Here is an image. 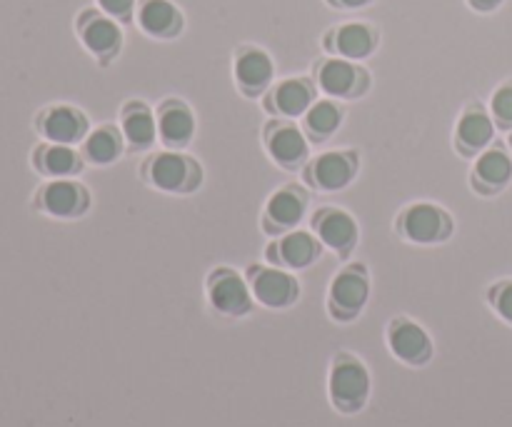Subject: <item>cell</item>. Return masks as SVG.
Returning <instances> with one entry per match:
<instances>
[{
	"mask_svg": "<svg viewBox=\"0 0 512 427\" xmlns=\"http://www.w3.org/2000/svg\"><path fill=\"white\" fill-rule=\"evenodd\" d=\"M370 393V375L355 358H338L330 373V398L343 413H358Z\"/></svg>",
	"mask_w": 512,
	"mask_h": 427,
	"instance_id": "cell-1",
	"label": "cell"
},
{
	"mask_svg": "<svg viewBox=\"0 0 512 427\" xmlns=\"http://www.w3.org/2000/svg\"><path fill=\"white\" fill-rule=\"evenodd\" d=\"M388 343L395 358L408 365H425L433 355V343L420 325L410 320H395L388 330Z\"/></svg>",
	"mask_w": 512,
	"mask_h": 427,
	"instance_id": "cell-2",
	"label": "cell"
},
{
	"mask_svg": "<svg viewBox=\"0 0 512 427\" xmlns=\"http://www.w3.org/2000/svg\"><path fill=\"white\" fill-rule=\"evenodd\" d=\"M368 303V280L358 270H345L333 280L330 288V308L338 318L350 320Z\"/></svg>",
	"mask_w": 512,
	"mask_h": 427,
	"instance_id": "cell-3",
	"label": "cell"
},
{
	"mask_svg": "<svg viewBox=\"0 0 512 427\" xmlns=\"http://www.w3.org/2000/svg\"><path fill=\"white\" fill-rule=\"evenodd\" d=\"M210 303L218 313L230 315V318L250 313V308H253L248 285L230 270H223L213 278V283H210Z\"/></svg>",
	"mask_w": 512,
	"mask_h": 427,
	"instance_id": "cell-4",
	"label": "cell"
},
{
	"mask_svg": "<svg viewBox=\"0 0 512 427\" xmlns=\"http://www.w3.org/2000/svg\"><path fill=\"white\" fill-rule=\"evenodd\" d=\"M253 295L265 308H288L298 300L300 288L283 270L265 268L253 273Z\"/></svg>",
	"mask_w": 512,
	"mask_h": 427,
	"instance_id": "cell-5",
	"label": "cell"
},
{
	"mask_svg": "<svg viewBox=\"0 0 512 427\" xmlns=\"http://www.w3.org/2000/svg\"><path fill=\"white\" fill-rule=\"evenodd\" d=\"M80 38H83L85 48L90 53L100 55V58L115 55L120 50V43H123V33H120L118 23L95 13L83 15V20H80Z\"/></svg>",
	"mask_w": 512,
	"mask_h": 427,
	"instance_id": "cell-6",
	"label": "cell"
},
{
	"mask_svg": "<svg viewBox=\"0 0 512 427\" xmlns=\"http://www.w3.org/2000/svg\"><path fill=\"white\" fill-rule=\"evenodd\" d=\"M40 130H43L50 143L70 145L83 138L88 125H85V118L78 110L68 108V105H58V108L45 110L43 120H40Z\"/></svg>",
	"mask_w": 512,
	"mask_h": 427,
	"instance_id": "cell-7",
	"label": "cell"
},
{
	"mask_svg": "<svg viewBox=\"0 0 512 427\" xmlns=\"http://www.w3.org/2000/svg\"><path fill=\"white\" fill-rule=\"evenodd\" d=\"M140 28L155 38H170L183 28V15L170 0H145L138 10Z\"/></svg>",
	"mask_w": 512,
	"mask_h": 427,
	"instance_id": "cell-8",
	"label": "cell"
},
{
	"mask_svg": "<svg viewBox=\"0 0 512 427\" xmlns=\"http://www.w3.org/2000/svg\"><path fill=\"white\" fill-rule=\"evenodd\" d=\"M85 203L88 198H85L83 188L70 180H55V183L45 185L40 193V205L45 213L55 215V218H73V215L83 213Z\"/></svg>",
	"mask_w": 512,
	"mask_h": 427,
	"instance_id": "cell-9",
	"label": "cell"
},
{
	"mask_svg": "<svg viewBox=\"0 0 512 427\" xmlns=\"http://www.w3.org/2000/svg\"><path fill=\"white\" fill-rule=\"evenodd\" d=\"M403 228L410 240L415 243H435L450 230L448 218L433 205H415L405 213Z\"/></svg>",
	"mask_w": 512,
	"mask_h": 427,
	"instance_id": "cell-10",
	"label": "cell"
},
{
	"mask_svg": "<svg viewBox=\"0 0 512 427\" xmlns=\"http://www.w3.org/2000/svg\"><path fill=\"white\" fill-rule=\"evenodd\" d=\"M235 78L248 93H260L273 78V60L265 50L248 48L235 60Z\"/></svg>",
	"mask_w": 512,
	"mask_h": 427,
	"instance_id": "cell-11",
	"label": "cell"
},
{
	"mask_svg": "<svg viewBox=\"0 0 512 427\" xmlns=\"http://www.w3.org/2000/svg\"><path fill=\"white\" fill-rule=\"evenodd\" d=\"M333 40V48L338 50L340 55H345V58L350 60H363L368 58L375 50V45H378V33L365 23H348L343 25V28L335 30Z\"/></svg>",
	"mask_w": 512,
	"mask_h": 427,
	"instance_id": "cell-12",
	"label": "cell"
},
{
	"mask_svg": "<svg viewBox=\"0 0 512 427\" xmlns=\"http://www.w3.org/2000/svg\"><path fill=\"white\" fill-rule=\"evenodd\" d=\"M363 78V70L355 68L348 60H328L320 65V88L330 95H355L358 93V80Z\"/></svg>",
	"mask_w": 512,
	"mask_h": 427,
	"instance_id": "cell-13",
	"label": "cell"
},
{
	"mask_svg": "<svg viewBox=\"0 0 512 427\" xmlns=\"http://www.w3.org/2000/svg\"><path fill=\"white\" fill-rule=\"evenodd\" d=\"M315 225H318L323 243L333 250H348L355 243V238H358L355 220L348 213H340V210H328V213H323L315 220Z\"/></svg>",
	"mask_w": 512,
	"mask_h": 427,
	"instance_id": "cell-14",
	"label": "cell"
},
{
	"mask_svg": "<svg viewBox=\"0 0 512 427\" xmlns=\"http://www.w3.org/2000/svg\"><path fill=\"white\" fill-rule=\"evenodd\" d=\"M355 163L343 153H325L313 163V178L323 190H340L353 180Z\"/></svg>",
	"mask_w": 512,
	"mask_h": 427,
	"instance_id": "cell-15",
	"label": "cell"
},
{
	"mask_svg": "<svg viewBox=\"0 0 512 427\" xmlns=\"http://www.w3.org/2000/svg\"><path fill=\"white\" fill-rule=\"evenodd\" d=\"M190 173H193V163L185 160L183 155L163 153L153 160V183L160 190H183L190 188Z\"/></svg>",
	"mask_w": 512,
	"mask_h": 427,
	"instance_id": "cell-16",
	"label": "cell"
},
{
	"mask_svg": "<svg viewBox=\"0 0 512 427\" xmlns=\"http://www.w3.org/2000/svg\"><path fill=\"white\" fill-rule=\"evenodd\" d=\"M160 138L168 145H185L193 138L195 120L193 113L183 103H168L160 113Z\"/></svg>",
	"mask_w": 512,
	"mask_h": 427,
	"instance_id": "cell-17",
	"label": "cell"
},
{
	"mask_svg": "<svg viewBox=\"0 0 512 427\" xmlns=\"http://www.w3.org/2000/svg\"><path fill=\"white\" fill-rule=\"evenodd\" d=\"M35 165H38L43 173L55 175V178H63V175H75L80 173L83 163H80V155L75 153L68 145H43V148L35 153Z\"/></svg>",
	"mask_w": 512,
	"mask_h": 427,
	"instance_id": "cell-18",
	"label": "cell"
},
{
	"mask_svg": "<svg viewBox=\"0 0 512 427\" xmlns=\"http://www.w3.org/2000/svg\"><path fill=\"white\" fill-rule=\"evenodd\" d=\"M305 150H308V145H305L303 133L298 128L288 125V128H278L270 135V153L285 168H295L303 160Z\"/></svg>",
	"mask_w": 512,
	"mask_h": 427,
	"instance_id": "cell-19",
	"label": "cell"
},
{
	"mask_svg": "<svg viewBox=\"0 0 512 427\" xmlns=\"http://www.w3.org/2000/svg\"><path fill=\"white\" fill-rule=\"evenodd\" d=\"M460 143L468 150H480L493 138V120L483 110H468L458 125Z\"/></svg>",
	"mask_w": 512,
	"mask_h": 427,
	"instance_id": "cell-20",
	"label": "cell"
},
{
	"mask_svg": "<svg viewBox=\"0 0 512 427\" xmlns=\"http://www.w3.org/2000/svg\"><path fill=\"white\" fill-rule=\"evenodd\" d=\"M123 133H125V138H128L133 145H138V148H145V145L153 143L155 120L145 105L133 103L128 110H125Z\"/></svg>",
	"mask_w": 512,
	"mask_h": 427,
	"instance_id": "cell-21",
	"label": "cell"
},
{
	"mask_svg": "<svg viewBox=\"0 0 512 427\" xmlns=\"http://www.w3.org/2000/svg\"><path fill=\"white\" fill-rule=\"evenodd\" d=\"M315 258H318V243L313 240V235L298 230L280 243V260L290 268H308Z\"/></svg>",
	"mask_w": 512,
	"mask_h": 427,
	"instance_id": "cell-22",
	"label": "cell"
},
{
	"mask_svg": "<svg viewBox=\"0 0 512 427\" xmlns=\"http://www.w3.org/2000/svg\"><path fill=\"white\" fill-rule=\"evenodd\" d=\"M310 100H313V90L305 80H285L275 90V105L285 115L305 113L310 108Z\"/></svg>",
	"mask_w": 512,
	"mask_h": 427,
	"instance_id": "cell-23",
	"label": "cell"
},
{
	"mask_svg": "<svg viewBox=\"0 0 512 427\" xmlns=\"http://www.w3.org/2000/svg\"><path fill=\"white\" fill-rule=\"evenodd\" d=\"M305 213V203L298 193L293 190H280L278 195H273L268 203V215L273 223H278L280 228H288V225L300 223Z\"/></svg>",
	"mask_w": 512,
	"mask_h": 427,
	"instance_id": "cell-24",
	"label": "cell"
},
{
	"mask_svg": "<svg viewBox=\"0 0 512 427\" xmlns=\"http://www.w3.org/2000/svg\"><path fill=\"white\" fill-rule=\"evenodd\" d=\"M475 175H478L485 185H490V188H500V185H505L510 180L512 160L503 153V150H488V153L478 160Z\"/></svg>",
	"mask_w": 512,
	"mask_h": 427,
	"instance_id": "cell-25",
	"label": "cell"
},
{
	"mask_svg": "<svg viewBox=\"0 0 512 427\" xmlns=\"http://www.w3.org/2000/svg\"><path fill=\"white\" fill-rule=\"evenodd\" d=\"M340 108L338 105H333L330 100H320V103H315L313 108L308 110V130L315 135V138H325V135L333 133L335 128L340 125Z\"/></svg>",
	"mask_w": 512,
	"mask_h": 427,
	"instance_id": "cell-26",
	"label": "cell"
},
{
	"mask_svg": "<svg viewBox=\"0 0 512 427\" xmlns=\"http://www.w3.org/2000/svg\"><path fill=\"white\" fill-rule=\"evenodd\" d=\"M85 153L93 163H113L120 155V138L108 128L95 130L85 143Z\"/></svg>",
	"mask_w": 512,
	"mask_h": 427,
	"instance_id": "cell-27",
	"label": "cell"
},
{
	"mask_svg": "<svg viewBox=\"0 0 512 427\" xmlns=\"http://www.w3.org/2000/svg\"><path fill=\"white\" fill-rule=\"evenodd\" d=\"M493 113L503 125H512V85H505L495 93Z\"/></svg>",
	"mask_w": 512,
	"mask_h": 427,
	"instance_id": "cell-28",
	"label": "cell"
},
{
	"mask_svg": "<svg viewBox=\"0 0 512 427\" xmlns=\"http://www.w3.org/2000/svg\"><path fill=\"white\" fill-rule=\"evenodd\" d=\"M98 3L113 18H128L135 8V0H98Z\"/></svg>",
	"mask_w": 512,
	"mask_h": 427,
	"instance_id": "cell-29",
	"label": "cell"
},
{
	"mask_svg": "<svg viewBox=\"0 0 512 427\" xmlns=\"http://www.w3.org/2000/svg\"><path fill=\"white\" fill-rule=\"evenodd\" d=\"M495 308H498V313L503 315L508 323H512V283L503 285V288L495 293Z\"/></svg>",
	"mask_w": 512,
	"mask_h": 427,
	"instance_id": "cell-30",
	"label": "cell"
},
{
	"mask_svg": "<svg viewBox=\"0 0 512 427\" xmlns=\"http://www.w3.org/2000/svg\"><path fill=\"white\" fill-rule=\"evenodd\" d=\"M500 3H503V0H470V5H473L475 10H493L498 8Z\"/></svg>",
	"mask_w": 512,
	"mask_h": 427,
	"instance_id": "cell-31",
	"label": "cell"
},
{
	"mask_svg": "<svg viewBox=\"0 0 512 427\" xmlns=\"http://www.w3.org/2000/svg\"><path fill=\"white\" fill-rule=\"evenodd\" d=\"M338 5H343V8H363V5H368L370 0H335Z\"/></svg>",
	"mask_w": 512,
	"mask_h": 427,
	"instance_id": "cell-32",
	"label": "cell"
}]
</instances>
